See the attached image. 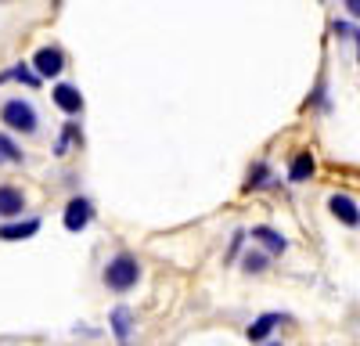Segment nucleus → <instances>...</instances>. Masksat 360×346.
<instances>
[{
    "label": "nucleus",
    "instance_id": "nucleus-11",
    "mask_svg": "<svg viewBox=\"0 0 360 346\" xmlns=\"http://www.w3.org/2000/svg\"><path fill=\"white\" fill-rule=\"evenodd\" d=\"M278 325H281V314H259L256 321L249 325V332H245V335H249L252 342H259V339H266L270 332H274Z\"/></svg>",
    "mask_w": 360,
    "mask_h": 346
},
{
    "label": "nucleus",
    "instance_id": "nucleus-4",
    "mask_svg": "<svg viewBox=\"0 0 360 346\" xmlns=\"http://www.w3.org/2000/svg\"><path fill=\"white\" fill-rule=\"evenodd\" d=\"M90 217H94V206H90L86 198H72L69 206H65V231L79 235V231L90 224Z\"/></svg>",
    "mask_w": 360,
    "mask_h": 346
},
{
    "label": "nucleus",
    "instance_id": "nucleus-12",
    "mask_svg": "<svg viewBox=\"0 0 360 346\" xmlns=\"http://www.w3.org/2000/svg\"><path fill=\"white\" fill-rule=\"evenodd\" d=\"M278 177H274V169H270L266 162H256L249 169V181H245V191H256V188H270Z\"/></svg>",
    "mask_w": 360,
    "mask_h": 346
},
{
    "label": "nucleus",
    "instance_id": "nucleus-14",
    "mask_svg": "<svg viewBox=\"0 0 360 346\" xmlns=\"http://www.w3.org/2000/svg\"><path fill=\"white\" fill-rule=\"evenodd\" d=\"M0 162H22V152H18V144L8 137V134H0Z\"/></svg>",
    "mask_w": 360,
    "mask_h": 346
},
{
    "label": "nucleus",
    "instance_id": "nucleus-18",
    "mask_svg": "<svg viewBox=\"0 0 360 346\" xmlns=\"http://www.w3.org/2000/svg\"><path fill=\"white\" fill-rule=\"evenodd\" d=\"M342 8H346V11H349V15H353V18L360 22V0H346V4H342Z\"/></svg>",
    "mask_w": 360,
    "mask_h": 346
},
{
    "label": "nucleus",
    "instance_id": "nucleus-15",
    "mask_svg": "<svg viewBox=\"0 0 360 346\" xmlns=\"http://www.w3.org/2000/svg\"><path fill=\"white\" fill-rule=\"evenodd\" d=\"M0 79H22V83H29V86H37V83H40V76H37L33 69H29V65H15L11 72H4Z\"/></svg>",
    "mask_w": 360,
    "mask_h": 346
},
{
    "label": "nucleus",
    "instance_id": "nucleus-5",
    "mask_svg": "<svg viewBox=\"0 0 360 346\" xmlns=\"http://www.w3.org/2000/svg\"><path fill=\"white\" fill-rule=\"evenodd\" d=\"M328 210H332V217L342 220L346 227H356L360 224V206H356L349 195H332V198H328Z\"/></svg>",
    "mask_w": 360,
    "mask_h": 346
},
{
    "label": "nucleus",
    "instance_id": "nucleus-9",
    "mask_svg": "<svg viewBox=\"0 0 360 346\" xmlns=\"http://www.w3.org/2000/svg\"><path fill=\"white\" fill-rule=\"evenodd\" d=\"M314 177V155L310 152H299L295 159H292V166H288V181L292 184H303V181H310Z\"/></svg>",
    "mask_w": 360,
    "mask_h": 346
},
{
    "label": "nucleus",
    "instance_id": "nucleus-3",
    "mask_svg": "<svg viewBox=\"0 0 360 346\" xmlns=\"http://www.w3.org/2000/svg\"><path fill=\"white\" fill-rule=\"evenodd\" d=\"M62 69H65V54L58 51V47H40V51H37V58H33V72H37L40 79L58 76Z\"/></svg>",
    "mask_w": 360,
    "mask_h": 346
},
{
    "label": "nucleus",
    "instance_id": "nucleus-6",
    "mask_svg": "<svg viewBox=\"0 0 360 346\" xmlns=\"http://www.w3.org/2000/svg\"><path fill=\"white\" fill-rule=\"evenodd\" d=\"M108 325H112V335L119 339V346H130V339H134V310L130 307H115Z\"/></svg>",
    "mask_w": 360,
    "mask_h": 346
},
{
    "label": "nucleus",
    "instance_id": "nucleus-7",
    "mask_svg": "<svg viewBox=\"0 0 360 346\" xmlns=\"http://www.w3.org/2000/svg\"><path fill=\"white\" fill-rule=\"evenodd\" d=\"M51 98H54V105H58V108L69 112V115H76V112L83 108V94L76 91V86H69V83H58L54 91H51Z\"/></svg>",
    "mask_w": 360,
    "mask_h": 346
},
{
    "label": "nucleus",
    "instance_id": "nucleus-2",
    "mask_svg": "<svg viewBox=\"0 0 360 346\" xmlns=\"http://www.w3.org/2000/svg\"><path fill=\"white\" fill-rule=\"evenodd\" d=\"M0 120H4L8 130H15V134H37V127H40L37 108L29 105V101H22V98L4 101V108H0Z\"/></svg>",
    "mask_w": 360,
    "mask_h": 346
},
{
    "label": "nucleus",
    "instance_id": "nucleus-10",
    "mask_svg": "<svg viewBox=\"0 0 360 346\" xmlns=\"http://www.w3.org/2000/svg\"><path fill=\"white\" fill-rule=\"evenodd\" d=\"M25 210V195L18 188H0V217H18Z\"/></svg>",
    "mask_w": 360,
    "mask_h": 346
},
{
    "label": "nucleus",
    "instance_id": "nucleus-16",
    "mask_svg": "<svg viewBox=\"0 0 360 346\" xmlns=\"http://www.w3.org/2000/svg\"><path fill=\"white\" fill-rule=\"evenodd\" d=\"M242 264H245V271H263V267H266V256H263V252H245Z\"/></svg>",
    "mask_w": 360,
    "mask_h": 346
},
{
    "label": "nucleus",
    "instance_id": "nucleus-19",
    "mask_svg": "<svg viewBox=\"0 0 360 346\" xmlns=\"http://www.w3.org/2000/svg\"><path fill=\"white\" fill-rule=\"evenodd\" d=\"M270 346H278V342H270Z\"/></svg>",
    "mask_w": 360,
    "mask_h": 346
},
{
    "label": "nucleus",
    "instance_id": "nucleus-8",
    "mask_svg": "<svg viewBox=\"0 0 360 346\" xmlns=\"http://www.w3.org/2000/svg\"><path fill=\"white\" fill-rule=\"evenodd\" d=\"M40 231V220L33 217V220H22V224H4L0 227V238L4 242H22V238H33Z\"/></svg>",
    "mask_w": 360,
    "mask_h": 346
},
{
    "label": "nucleus",
    "instance_id": "nucleus-1",
    "mask_svg": "<svg viewBox=\"0 0 360 346\" xmlns=\"http://www.w3.org/2000/svg\"><path fill=\"white\" fill-rule=\"evenodd\" d=\"M141 278V264L130 256V252H119L108 260V267H105V285L112 288V293H130V288L137 285Z\"/></svg>",
    "mask_w": 360,
    "mask_h": 346
},
{
    "label": "nucleus",
    "instance_id": "nucleus-13",
    "mask_svg": "<svg viewBox=\"0 0 360 346\" xmlns=\"http://www.w3.org/2000/svg\"><path fill=\"white\" fill-rule=\"evenodd\" d=\"M252 238H256L259 245H266L270 252H285V249H288V242L278 235L274 227H252Z\"/></svg>",
    "mask_w": 360,
    "mask_h": 346
},
{
    "label": "nucleus",
    "instance_id": "nucleus-17",
    "mask_svg": "<svg viewBox=\"0 0 360 346\" xmlns=\"http://www.w3.org/2000/svg\"><path fill=\"white\" fill-rule=\"evenodd\" d=\"M335 33L346 37V40H356V58H360V29H349L346 22H335Z\"/></svg>",
    "mask_w": 360,
    "mask_h": 346
}]
</instances>
